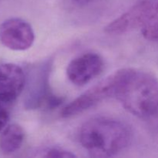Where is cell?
I'll use <instances>...</instances> for the list:
<instances>
[{"label":"cell","instance_id":"obj_4","mask_svg":"<svg viewBox=\"0 0 158 158\" xmlns=\"http://www.w3.org/2000/svg\"><path fill=\"white\" fill-rule=\"evenodd\" d=\"M157 16L158 0H142L111 21L104 28V31L109 35H122L143 28Z\"/></svg>","mask_w":158,"mask_h":158},{"label":"cell","instance_id":"obj_12","mask_svg":"<svg viewBox=\"0 0 158 158\" xmlns=\"http://www.w3.org/2000/svg\"><path fill=\"white\" fill-rule=\"evenodd\" d=\"M72 1L74 3V5H76L78 7H83V6L89 5L94 0H72Z\"/></svg>","mask_w":158,"mask_h":158},{"label":"cell","instance_id":"obj_7","mask_svg":"<svg viewBox=\"0 0 158 158\" xmlns=\"http://www.w3.org/2000/svg\"><path fill=\"white\" fill-rule=\"evenodd\" d=\"M26 85V75L19 66L13 63L0 65V102L16 100Z\"/></svg>","mask_w":158,"mask_h":158},{"label":"cell","instance_id":"obj_9","mask_svg":"<svg viewBox=\"0 0 158 158\" xmlns=\"http://www.w3.org/2000/svg\"><path fill=\"white\" fill-rule=\"evenodd\" d=\"M142 35L147 40L158 43V16L142 28Z\"/></svg>","mask_w":158,"mask_h":158},{"label":"cell","instance_id":"obj_8","mask_svg":"<svg viewBox=\"0 0 158 158\" xmlns=\"http://www.w3.org/2000/svg\"><path fill=\"white\" fill-rule=\"evenodd\" d=\"M25 139V132L18 123H12L4 128L0 135V150L11 154L20 149Z\"/></svg>","mask_w":158,"mask_h":158},{"label":"cell","instance_id":"obj_11","mask_svg":"<svg viewBox=\"0 0 158 158\" xmlns=\"http://www.w3.org/2000/svg\"><path fill=\"white\" fill-rule=\"evenodd\" d=\"M9 115L6 108L0 105V132L4 130V128L7 126L9 121Z\"/></svg>","mask_w":158,"mask_h":158},{"label":"cell","instance_id":"obj_1","mask_svg":"<svg viewBox=\"0 0 158 158\" xmlns=\"http://www.w3.org/2000/svg\"><path fill=\"white\" fill-rule=\"evenodd\" d=\"M131 127L110 117H94L82 125L79 139L91 157H110L124 151L132 140Z\"/></svg>","mask_w":158,"mask_h":158},{"label":"cell","instance_id":"obj_2","mask_svg":"<svg viewBox=\"0 0 158 158\" xmlns=\"http://www.w3.org/2000/svg\"><path fill=\"white\" fill-rule=\"evenodd\" d=\"M116 98L134 116L154 117L158 113V79L149 72L128 68Z\"/></svg>","mask_w":158,"mask_h":158},{"label":"cell","instance_id":"obj_10","mask_svg":"<svg viewBox=\"0 0 158 158\" xmlns=\"http://www.w3.org/2000/svg\"><path fill=\"white\" fill-rule=\"evenodd\" d=\"M43 157L52 158H73L76 157L77 156L71 151L55 148H49L47 151H45V154L43 155Z\"/></svg>","mask_w":158,"mask_h":158},{"label":"cell","instance_id":"obj_6","mask_svg":"<svg viewBox=\"0 0 158 158\" xmlns=\"http://www.w3.org/2000/svg\"><path fill=\"white\" fill-rule=\"evenodd\" d=\"M104 62L96 52H86L74 58L68 64L66 75L76 86H84L98 77L103 70Z\"/></svg>","mask_w":158,"mask_h":158},{"label":"cell","instance_id":"obj_3","mask_svg":"<svg viewBox=\"0 0 158 158\" xmlns=\"http://www.w3.org/2000/svg\"><path fill=\"white\" fill-rule=\"evenodd\" d=\"M128 68L115 71L79 96L63 107V117H71L96 106L106 99L117 97L120 86L127 73Z\"/></svg>","mask_w":158,"mask_h":158},{"label":"cell","instance_id":"obj_5","mask_svg":"<svg viewBox=\"0 0 158 158\" xmlns=\"http://www.w3.org/2000/svg\"><path fill=\"white\" fill-rule=\"evenodd\" d=\"M34 40L32 27L23 19H8L0 25V42L11 50H26L32 46Z\"/></svg>","mask_w":158,"mask_h":158}]
</instances>
